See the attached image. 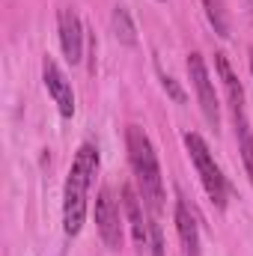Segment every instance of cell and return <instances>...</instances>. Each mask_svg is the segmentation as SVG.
<instances>
[{"instance_id":"obj_11","label":"cell","mask_w":253,"mask_h":256,"mask_svg":"<svg viewBox=\"0 0 253 256\" xmlns=\"http://www.w3.org/2000/svg\"><path fill=\"white\" fill-rule=\"evenodd\" d=\"M202 6H206L208 24L214 27V33H218L220 39H226V36H230V18H226V12H224V3H220V0H202Z\"/></svg>"},{"instance_id":"obj_12","label":"cell","mask_w":253,"mask_h":256,"mask_svg":"<svg viewBox=\"0 0 253 256\" xmlns=\"http://www.w3.org/2000/svg\"><path fill=\"white\" fill-rule=\"evenodd\" d=\"M236 134H238V149H242V158H244V167H248V176L253 185V134L248 128V120L236 122Z\"/></svg>"},{"instance_id":"obj_13","label":"cell","mask_w":253,"mask_h":256,"mask_svg":"<svg viewBox=\"0 0 253 256\" xmlns=\"http://www.w3.org/2000/svg\"><path fill=\"white\" fill-rule=\"evenodd\" d=\"M114 30H116V36H120L126 45H137V33H134V24H131V18H128L126 6H116V9H114Z\"/></svg>"},{"instance_id":"obj_7","label":"cell","mask_w":253,"mask_h":256,"mask_svg":"<svg viewBox=\"0 0 253 256\" xmlns=\"http://www.w3.org/2000/svg\"><path fill=\"white\" fill-rule=\"evenodd\" d=\"M60 45L68 63H80V51H84V27L80 18L74 15V9H60Z\"/></svg>"},{"instance_id":"obj_9","label":"cell","mask_w":253,"mask_h":256,"mask_svg":"<svg viewBox=\"0 0 253 256\" xmlns=\"http://www.w3.org/2000/svg\"><path fill=\"white\" fill-rule=\"evenodd\" d=\"M176 230H179V238H182V248H185V256H200V230H196V218L190 214L188 202L176 200Z\"/></svg>"},{"instance_id":"obj_4","label":"cell","mask_w":253,"mask_h":256,"mask_svg":"<svg viewBox=\"0 0 253 256\" xmlns=\"http://www.w3.org/2000/svg\"><path fill=\"white\" fill-rule=\"evenodd\" d=\"M188 72H190V80H194V90L200 96V108L206 114V120L218 128L220 126V104H218V92H214V84L208 78V68H206V60L194 51L188 54Z\"/></svg>"},{"instance_id":"obj_10","label":"cell","mask_w":253,"mask_h":256,"mask_svg":"<svg viewBox=\"0 0 253 256\" xmlns=\"http://www.w3.org/2000/svg\"><path fill=\"white\" fill-rule=\"evenodd\" d=\"M122 202H126V214H128V224H131V232H134V242L143 248L149 242V224H143V212H140V200L134 188H122Z\"/></svg>"},{"instance_id":"obj_3","label":"cell","mask_w":253,"mask_h":256,"mask_svg":"<svg viewBox=\"0 0 253 256\" xmlns=\"http://www.w3.org/2000/svg\"><path fill=\"white\" fill-rule=\"evenodd\" d=\"M185 146H188L190 161H194V167H196V173H200V179H202V188L208 194V200H212L218 208H226V179H224L220 167L214 164V155H212L208 143H206L196 131H188V134H185Z\"/></svg>"},{"instance_id":"obj_16","label":"cell","mask_w":253,"mask_h":256,"mask_svg":"<svg viewBox=\"0 0 253 256\" xmlns=\"http://www.w3.org/2000/svg\"><path fill=\"white\" fill-rule=\"evenodd\" d=\"M250 72H253V51H250Z\"/></svg>"},{"instance_id":"obj_8","label":"cell","mask_w":253,"mask_h":256,"mask_svg":"<svg viewBox=\"0 0 253 256\" xmlns=\"http://www.w3.org/2000/svg\"><path fill=\"white\" fill-rule=\"evenodd\" d=\"M214 68H218V74H220V84H224L226 96H230L232 116H236V122H242V120H244V90H242V84H238V78H236V72H232V66H230V60H226L224 51L214 54Z\"/></svg>"},{"instance_id":"obj_15","label":"cell","mask_w":253,"mask_h":256,"mask_svg":"<svg viewBox=\"0 0 253 256\" xmlns=\"http://www.w3.org/2000/svg\"><path fill=\"white\" fill-rule=\"evenodd\" d=\"M161 84H164V90H167V92H170L176 102H185V92H182V86H179V84H176L170 74H161Z\"/></svg>"},{"instance_id":"obj_14","label":"cell","mask_w":253,"mask_h":256,"mask_svg":"<svg viewBox=\"0 0 253 256\" xmlns=\"http://www.w3.org/2000/svg\"><path fill=\"white\" fill-rule=\"evenodd\" d=\"M149 248H152V256H164V236L155 220H149Z\"/></svg>"},{"instance_id":"obj_1","label":"cell","mask_w":253,"mask_h":256,"mask_svg":"<svg viewBox=\"0 0 253 256\" xmlns=\"http://www.w3.org/2000/svg\"><path fill=\"white\" fill-rule=\"evenodd\" d=\"M98 170V149L92 143H84L72 161L68 179H66V194H63V226L66 236H78L86 218V191L90 182Z\"/></svg>"},{"instance_id":"obj_2","label":"cell","mask_w":253,"mask_h":256,"mask_svg":"<svg viewBox=\"0 0 253 256\" xmlns=\"http://www.w3.org/2000/svg\"><path fill=\"white\" fill-rule=\"evenodd\" d=\"M126 146L146 206L152 212H161V206H164V179H161V167H158V155L152 149V140L146 137V131L140 126H128Z\"/></svg>"},{"instance_id":"obj_5","label":"cell","mask_w":253,"mask_h":256,"mask_svg":"<svg viewBox=\"0 0 253 256\" xmlns=\"http://www.w3.org/2000/svg\"><path fill=\"white\" fill-rule=\"evenodd\" d=\"M96 224H98V236L110 250H120L122 244V220H120V208L110 188H102L96 200Z\"/></svg>"},{"instance_id":"obj_6","label":"cell","mask_w":253,"mask_h":256,"mask_svg":"<svg viewBox=\"0 0 253 256\" xmlns=\"http://www.w3.org/2000/svg\"><path fill=\"white\" fill-rule=\"evenodd\" d=\"M42 78H45V86H48L51 98L57 102L60 114H63L66 120L74 116V92H72V84L66 80L63 68L54 63L51 57H45V63H42Z\"/></svg>"}]
</instances>
